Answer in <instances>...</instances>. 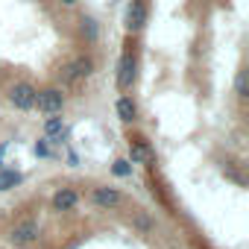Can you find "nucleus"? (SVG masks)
<instances>
[{
	"instance_id": "f257e3e1",
	"label": "nucleus",
	"mask_w": 249,
	"mask_h": 249,
	"mask_svg": "<svg viewBox=\"0 0 249 249\" xmlns=\"http://www.w3.org/2000/svg\"><path fill=\"white\" fill-rule=\"evenodd\" d=\"M36 97H38V88L30 85V82H15V85L9 88V103H12L18 111L36 108Z\"/></svg>"
},
{
	"instance_id": "f03ea898",
	"label": "nucleus",
	"mask_w": 249,
	"mask_h": 249,
	"mask_svg": "<svg viewBox=\"0 0 249 249\" xmlns=\"http://www.w3.org/2000/svg\"><path fill=\"white\" fill-rule=\"evenodd\" d=\"M36 108L44 114H59L65 108V91L62 88H44L36 97Z\"/></svg>"
},
{
	"instance_id": "7ed1b4c3",
	"label": "nucleus",
	"mask_w": 249,
	"mask_h": 249,
	"mask_svg": "<svg viewBox=\"0 0 249 249\" xmlns=\"http://www.w3.org/2000/svg\"><path fill=\"white\" fill-rule=\"evenodd\" d=\"M9 240H12V246H18V249L36 243V240H38V223H36V220H24V223H18V226L12 229Z\"/></svg>"
},
{
	"instance_id": "20e7f679",
	"label": "nucleus",
	"mask_w": 249,
	"mask_h": 249,
	"mask_svg": "<svg viewBox=\"0 0 249 249\" xmlns=\"http://www.w3.org/2000/svg\"><path fill=\"white\" fill-rule=\"evenodd\" d=\"M94 73V62L88 59V56H79V59H73L65 71H62V79L65 82H79V79H88Z\"/></svg>"
},
{
	"instance_id": "39448f33",
	"label": "nucleus",
	"mask_w": 249,
	"mask_h": 249,
	"mask_svg": "<svg viewBox=\"0 0 249 249\" xmlns=\"http://www.w3.org/2000/svg\"><path fill=\"white\" fill-rule=\"evenodd\" d=\"M135 76H138V62H135V56H132V53H123V56H120V65H117V85H120V88H132Z\"/></svg>"
},
{
	"instance_id": "423d86ee",
	"label": "nucleus",
	"mask_w": 249,
	"mask_h": 249,
	"mask_svg": "<svg viewBox=\"0 0 249 249\" xmlns=\"http://www.w3.org/2000/svg\"><path fill=\"white\" fill-rule=\"evenodd\" d=\"M91 199H94L97 208H106V211H111V208H117L123 202V196H120L117 188H94L91 191Z\"/></svg>"
},
{
	"instance_id": "0eeeda50",
	"label": "nucleus",
	"mask_w": 249,
	"mask_h": 249,
	"mask_svg": "<svg viewBox=\"0 0 249 249\" xmlns=\"http://www.w3.org/2000/svg\"><path fill=\"white\" fill-rule=\"evenodd\" d=\"M79 202V194L73 188H62L53 194V211H73Z\"/></svg>"
},
{
	"instance_id": "6e6552de",
	"label": "nucleus",
	"mask_w": 249,
	"mask_h": 249,
	"mask_svg": "<svg viewBox=\"0 0 249 249\" xmlns=\"http://www.w3.org/2000/svg\"><path fill=\"white\" fill-rule=\"evenodd\" d=\"M144 24H147V6L141 0H132V6L126 12V27L129 30H144Z\"/></svg>"
},
{
	"instance_id": "1a4fd4ad",
	"label": "nucleus",
	"mask_w": 249,
	"mask_h": 249,
	"mask_svg": "<svg viewBox=\"0 0 249 249\" xmlns=\"http://www.w3.org/2000/svg\"><path fill=\"white\" fill-rule=\"evenodd\" d=\"M114 108H117V117H120L123 123H132V120L138 117V106L132 103V97H120Z\"/></svg>"
},
{
	"instance_id": "9d476101",
	"label": "nucleus",
	"mask_w": 249,
	"mask_h": 249,
	"mask_svg": "<svg viewBox=\"0 0 249 249\" xmlns=\"http://www.w3.org/2000/svg\"><path fill=\"white\" fill-rule=\"evenodd\" d=\"M24 182V176L18 173V170H6V167H0V194L3 191H12L15 185H21Z\"/></svg>"
},
{
	"instance_id": "9b49d317",
	"label": "nucleus",
	"mask_w": 249,
	"mask_h": 249,
	"mask_svg": "<svg viewBox=\"0 0 249 249\" xmlns=\"http://www.w3.org/2000/svg\"><path fill=\"white\" fill-rule=\"evenodd\" d=\"M132 229H138L141 234H150V231L156 229V220H153L147 211H135V214H132Z\"/></svg>"
},
{
	"instance_id": "f8f14e48",
	"label": "nucleus",
	"mask_w": 249,
	"mask_h": 249,
	"mask_svg": "<svg viewBox=\"0 0 249 249\" xmlns=\"http://www.w3.org/2000/svg\"><path fill=\"white\" fill-rule=\"evenodd\" d=\"M62 132H65V120L56 117V114H50V117L44 120V135H47V138H56V135H62Z\"/></svg>"
},
{
	"instance_id": "ddd939ff",
	"label": "nucleus",
	"mask_w": 249,
	"mask_h": 249,
	"mask_svg": "<svg viewBox=\"0 0 249 249\" xmlns=\"http://www.w3.org/2000/svg\"><path fill=\"white\" fill-rule=\"evenodd\" d=\"M79 30H82V36H85L91 44L100 38V27H97V21H94V18H82V21H79Z\"/></svg>"
},
{
	"instance_id": "4468645a",
	"label": "nucleus",
	"mask_w": 249,
	"mask_h": 249,
	"mask_svg": "<svg viewBox=\"0 0 249 249\" xmlns=\"http://www.w3.org/2000/svg\"><path fill=\"white\" fill-rule=\"evenodd\" d=\"M129 156H132V161H129V164H141V161H150V150H147L141 141H132V144H129Z\"/></svg>"
},
{
	"instance_id": "2eb2a0df",
	"label": "nucleus",
	"mask_w": 249,
	"mask_h": 249,
	"mask_svg": "<svg viewBox=\"0 0 249 249\" xmlns=\"http://www.w3.org/2000/svg\"><path fill=\"white\" fill-rule=\"evenodd\" d=\"M111 173H114V176H120V179L132 176V164H129V159H117V161L111 164Z\"/></svg>"
},
{
	"instance_id": "dca6fc26",
	"label": "nucleus",
	"mask_w": 249,
	"mask_h": 249,
	"mask_svg": "<svg viewBox=\"0 0 249 249\" xmlns=\"http://www.w3.org/2000/svg\"><path fill=\"white\" fill-rule=\"evenodd\" d=\"M47 141H50V138H41V141H36V144H33V153H36L38 159H47V156H50V147H47Z\"/></svg>"
},
{
	"instance_id": "f3484780",
	"label": "nucleus",
	"mask_w": 249,
	"mask_h": 249,
	"mask_svg": "<svg viewBox=\"0 0 249 249\" xmlns=\"http://www.w3.org/2000/svg\"><path fill=\"white\" fill-rule=\"evenodd\" d=\"M234 91H237V97H246V76H243V73L237 76V82H234Z\"/></svg>"
},
{
	"instance_id": "a211bd4d",
	"label": "nucleus",
	"mask_w": 249,
	"mask_h": 249,
	"mask_svg": "<svg viewBox=\"0 0 249 249\" xmlns=\"http://www.w3.org/2000/svg\"><path fill=\"white\" fill-rule=\"evenodd\" d=\"M62 3H65V6H73V3H76V0H62Z\"/></svg>"
}]
</instances>
